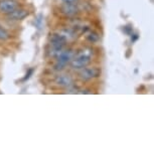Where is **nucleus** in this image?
<instances>
[{
	"instance_id": "obj_6",
	"label": "nucleus",
	"mask_w": 154,
	"mask_h": 154,
	"mask_svg": "<svg viewBox=\"0 0 154 154\" xmlns=\"http://www.w3.org/2000/svg\"><path fill=\"white\" fill-rule=\"evenodd\" d=\"M57 84L62 87H69L72 84V80L69 75H60L57 78Z\"/></svg>"
},
{
	"instance_id": "obj_12",
	"label": "nucleus",
	"mask_w": 154,
	"mask_h": 154,
	"mask_svg": "<svg viewBox=\"0 0 154 154\" xmlns=\"http://www.w3.org/2000/svg\"><path fill=\"white\" fill-rule=\"evenodd\" d=\"M139 38V35L138 34H132V36H131V40L132 42H136Z\"/></svg>"
},
{
	"instance_id": "obj_8",
	"label": "nucleus",
	"mask_w": 154,
	"mask_h": 154,
	"mask_svg": "<svg viewBox=\"0 0 154 154\" xmlns=\"http://www.w3.org/2000/svg\"><path fill=\"white\" fill-rule=\"evenodd\" d=\"M63 11L68 15H75L78 12V8L75 6V3H66L63 7Z\"/></svg>"
},
{
	"instance_id": "obj_10",
	"label": "nucleus",
	"mask_w": 154,
	"mask_h": 154,
	"mask_svg": "<svg viewBox=\"0 0 154 154\" xmlns=\"http://www.w3.org/2000/svg\"><path fill=\"white\" fill-rule=\"evenodd\" d=\"M87 38H88L90 42H98V40H99V35L97 33H95V32H91L88 36H87Z\"/></svg>"
},
{
	"instance_id": "obj_1",
	"label": "nucleus",
	"mask_w": 154,
	"mask_h": 154,
	"mask_svg": "<svg viewBox=\"0 0 154 154\" xmlns=\"http://www.w3.org/2000/svg\"><path fill=\"white\" fill-rule=\"evenodd\" d=\"M72 57H74V53L72 51H62L59 56H57V63L54 66L56 71H62L65 69V66L68 65L69 62H72Z\"/></svg>"
},
{
	"instance_id": "obj_14",
	"label": "nucleus",
	"mask_w": 154,
	"mask_h": 154,
	"mask_svg": "<svg viewBox=\"0 0 154 154\" xmlns=\"http://www.w3.org/2000/svg\"><path fill=\"white\" fill-rule=\"evenodd\" d=\"M65 3H75L78 0H63Z\"/></svg>"
},
{
	"instance_id": "obj_3",
	"label": "nucleus",
	"mask_w": 154,
	"mask_h": 154,
	"mask_svg": "<svg viewBox=\"0 0 154 154\" xmlns=\"http://www.w3.org/2000/svg\"><path fill=\"white\" fill-rule=\"evenodd\" d=\"M100 75V71L96 68H83L82 71L80 72V78L85 81L94 79V78H97L98 75Z\"/></svg>"
},
{
	"instance_id": "obj_5",
	"label": "nucleus",
	"mask_w": 154,
	"mask_h": 154,
	"mask_svg": "<svg viewBox=\"0 0 154 154\" xmlns=\"http://www.w3.org/2000/svg\"><path fill=\"white\" fill-rule=\"evenodd\" d=\"M28 15V11L25 10V9H14L13 11H11V12L8 13V19L10 20H15V21H17V20H22L24 19L25 17H26Z\"/></svg>"
},
{
	"instance_id": "obj_4",
	"label": "nucleus",
	"mask_w": 154,
	"mask_h": 154,
	"mask_svg": "<svg viewBox=\"0 0 154 154\" xmlns=\"http://www.w3.org/2000/svg\"><path fill=\"white\" fill-rule=\"evenodd\" d=\"M18 3L15 0H0V11L4 13H9L16 9Z\"/></svg>"
},
{
	"instance_id": "obj_9",
	"label": "nucleus",
	"mask_w": 154,
	"mask_h": 154,
	"mask_svg": "<svg viewBox=\"0 0 154 154\" xmlns=\"http://www.w3.org/2000/svg\"><path fill=\"white\" fill-rule=\"evenodd\" d=\"M9 38V33L6 29H4L2 26H0V40H6Z\"/></svg>"
},
{
	"instance_id": "obj_11",
	"label": "nucleus",
	"mask_w": 154,
	"mask_h": 154,
	"mask_svg": "<svg viewBox=\"0 0 154 154\" xmlns=\"http://www.w3.org/2000/svg\"><path fill=\"white\" fill-rule=\"evenodd\" d=\"M33 72H34V69H28V72H26V75H25V77H24V81H26V80H28L30 78V75L33 74Z\"/></svg>"
},
{
	"instance_id": "obj_2",
	"label": "nucleus",
	"mask_w": 154,
	"mask_h": 154,
	"mask_svg": "<svg viewBox=\"0 0 154 154\" xmlns=\"http://www.w3.org/2000/svg\"><path fill=\"white\" fill-rule=\"evenodd\" d=\"M91 62V54H81L75 59L72 60V66L74 69H80L85 68Z\"/></svg>"
},
{
	"instance_id": "obj_13",
	"label": "nucleus",
	"mask_w": 154,
	"mask_h": 154,
	"mask_svg": "<svg viewBox=\"0 0 154 154\" xmlns=\"http://www.w3.org/2000/svg\"><path fill=\"white\" fill-rule=\"evenodd\" d=\"M125 31H126L127 33H132V31H133V29H132V27H130V26H126L125 27Z\"/></svg>"
},
{
	"instance_id": "obj_7",
	"label": "nucleus",
	"mask_w": 154,
	"mask_h": 154,
	"mask_svg": "<svg viewBox=\"0 0 154 154\" xmlns=\"http://www.w3.org/2000/svg\"><path fill=\"white\" fill-rule=\"evenodd\" d=\"M63 45L65 43H57V42H51V56L57 57L63 51Z\"/></svg>"
}]
</instances>
